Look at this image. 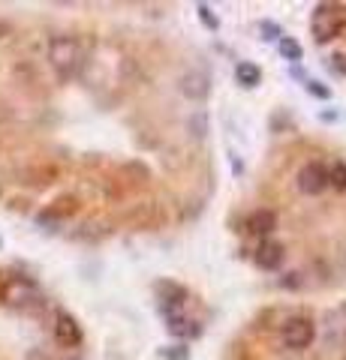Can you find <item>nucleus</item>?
I'll return each instance as SVG.
<instances>
[{
	"label": "nucleus",
	"mask_w": 346,
	"mask_h": 360,
	"mask_svg": "<svg viewBox=\"0 0 346 360\" xmlns=\"http://www.w3.org/2000/svg\"><path fill=\"white\" fill-rule=\"evenodd\" d=\"M304 90H307V94H314L316 99H331V87L316 82V78H304Z\"/></svg>",
	"instance_id": "17"
},
{
	"label": "nucleus",
	"mask_w": 346,
	"mask_h": 360,
	"mask_svg": "<svg viewBox=\"0 0 346 360\" xmlns=\"http://www.w3.org/2000/svg\"><path fill=\"white\" fill-rule=\"evenodd\" d=\"M328 184L338 189H346V162H334L328 168Z\"/></svg>",
	"instance_id": "16"
},
{
	"label": "nucleus",
	"mask_w": 346,
	"mask_h": 360,
	"mask_svg": "<svg viewBox=\"0 0 346 360\" xmlns=\"http://www.w3.org/2000/svg\"><path fill=\"white\" fill-rule=\"evenodd\" d=\"M283 258H286V252H283V246L277 240H262L259 246H256V252H253L256 267H262V270H280Z\"/></svg>",
	"instance_id": "9"
},
{
	"label": "nucleus",
	"mask_w": 346,
	"mask_h": 360,
	"mask_svg": "<svg viewBox=\"0 0 346 360\" xmlns=\"http://www.w3.org/2000/svg\"><path fill=\"white\" fill-rule=\"evenodd\" d=\"M316 340V324L310 319H289L283 328V345L301 352V348H310V342Z\"/></svg>",
	"instance_id": "5"
},
{
	"label": "nucleus",
	"mask_w": 346,
	"mask_h": 360,
	"mask_svg": "<svg viewBox=\"0 0 346 360\" xmlns=\"http://www.w3.org/2000/svg\"><path fill=\"white\" fill-rule=\"evenodd\" d=\"M338 264H340V270L346 274V238L338 243Z\"/></svg>",
	"instance_id": "21"
},
{
	"label": "nucleus",
	"mask_w": 346,
	"mask_h": 360,
	"mask_svg": "<svg viewBox=\"0 0 346 360\" xmlns=\"http://www.w3.org/2000/svg\"><path fill=\"white\" fill-rule=\"evenodd\" d=\"M178 90L187 96V99H205L211 94V78L205 72H184L181 82H178Z\"/></svg>",
	"instance_id": "10"
},
{
	"label": "nucleus",
	"mask_w": 346,
	"mask_h": 360,
	"mask_svg": "<svg viewBox=\"0 0 346 360\" xmlns=\"http://www.w3.org/2000/svg\"><path fill=\"white\" fill-rule=\"evenodd\" d=\"M49 63L61 78H70L82 66V42L75 37H54L49 45Z\"/></svg>",
	"instance_id": "2"
},
{
	"label": "nucleus",
	"mask_w": 346,
	"mask_h": 360,
	"mask_svg": "<svg viewBox=\"0 0 346 360\" xmlns=\"http://www.w3.org/2000/svg\"><path fill=\"white\" fill-rule=\"evenodd\" d=\"M160 357H166V360H190V348L187 345H166V348H160Z\"/></svg>",
	"instance_id": "18"
},
{
	"label": "nucleus",
	"mask_w": 346,
	"mask_h": 360,
	"mask_svg": "<svg viewBox=\"0 0 346 360\" xmlns=\"http://www.w3.org/2000/svg\"><path fill=\"white\" fill-rule=\"evenodd\" d=\"M0 297H4V303H9V307H18V309L33 307V303L42 300L37 283H33V279H27V276H9L6 283H4V291H0Z\"/></svg>",
	"instance_id": "3"
},
{
	"label": "nucleus",
	"mask_w": 346,
	"mask_h": 360,
	"mask_svg": "<svg viewBox=\"0 0 346 360\" xmlns=\"http://www.w3.org/2000/svg\"><path fill=\"white\" fill-rule=\"evenodd\" d=\"M259 30L265 33V39H274V42H280L286 33H283V27H277V25H271V21H262L259 25Z\"/></svg>",
	"instance_id": "19"
},
{
	"label": "nucleus",
	"mask_w": 346,
	"mask_h": 360,
	"mask_svg": "<svg viewBox=\"0 0 346 360\" xmlns=\"http://www.w3.org/2000/svg\"><path fill=\"white\" fill-rule=\"evenodd\" d=\"M322 342H326V348H334V352L346 348V303H340V307H334L331 312H326Z\"/></svg>",
	"instance_id": "4"
},
{
	"label": "nucleus",
	"mask_w": 346,
	"mask_h": 360,
	"mask_svg": "<svg viewBox=\"0 0 346 360\" xmlns=\"http://www.w3.org/2000/svg\"><path fill=\"white\" fill-rule=\"evenodd\" d=\"M166 328H169V333L178 336V340H196V336H202V328H199L196 321L184 319V315H166Z\"/></svg>",
	"instance_id": "11"
},
{
	"label": "nucleus",
	"mask_w": 346,
	"mask_h": 360,
	"mask_svg": "<svg viewBox=\"0 0 346 360\" xmlns=\"http://www.w3.org/2000/svg\"><path fill=\"white\" fill-rule=\"evenodd\" d=\"M298 189L304 195H322L328 189V168L322 162H307L298 172Z\"/></svg>",
	"instance_id": "7"
},
{
	"label": "nucleus",
	"mask_w": 346,
	"mask_h": 360,
	"mask_svg": "<svg viewBox=\"0 0 346 360\" xmlns=\"http://www.w3.org/2000/svg\"><path fill=\"white\" fill-rule=\"evenodd\" d=\"M277 51H280V58L289 60V63H298L301 60V45L295 39H289V37H283L280 42H277Z\"/></svg>",
	"instance_id": "14"
},
{
	"label": "nucleus",
	"mask_w": 346,
	"mask_h": 360,
	"mask_svg": "<svg viewBox=\"0 0 346 360\" xmlns=\"http://www.w3.org/2000/svg\"><path fill=\"white\" fill-rule=\"evenodd\" d=\"M196 13H199V21H202L208 30H220V18L214 15V9H211L208 4H199V6H196Z\"/></svg>",
	"instance_id": "15"
},
{
	"label": "nucleus",
	"mask_w": 346,
	"mask_h": 360,
	"mask_svg": "<svg viewBox=\"0 0 346 360\" xmlns=\"http://www.w3.org/2000/svg\"><path fill=\"white\" fill-rule=\"evenodd\" d=\"M343 27H346L343 6H338V4H319L314 9V18H310V33H314V39L319 45L338 39Z\"/></svg>",
	"instance_id": "1"
},
{
	"label": "nucleus",
	"mask_w": 346,
	"mask_h": 360,
	"mask_svg": "<svg viewBox=\"0 0 346 360\" xmlns=\"http://www.w3.org/2000/svg\"><path fill=\"white\" fill-rule=\"evenodd\" d=\"M235 82L244 87V90H253L256 84L262 82V70L256 63H250V60H241L238 66H235Z\"/></svg>",
	"instance_id": "13"
},
{
	"label": "nucleus",
	"mask_w": 346,
	"mask_h": 360,
	"mask_svg": "<svg viewBox=\"0 0 346 360\" xmlns=\"http://www.w3.org/2000/svg\"><path fill=\"white\" fill-rule=\"evenodd\" d=\"M328 66H331V70L338 72V75H346V58H343V54H331Z\"/></svg>",
	"instance_id": "20"
},
{
	"label": "nucleus",
	"mask_w": 346,
	"mask_h": 360,
	"mask_svg": "<svg viewBox=\"0 0 346 360\" xmlns=\"http://www.w3.org/2000/svg\"><path fill=\"white\" fill-rule=\"evenodd\" d=\"M54 340H58L61 345H66V348L82 345V328L70 312H58V319H54Z\"/></svg>",
	"instance_id": "8"
},
{
	"label": "nucleus",
	"mask_w": 346,
	"mask_h": 360,
	"mask_svg": "<svg viewBox=\"0 0 346 360\" xmlns=\"http://www.w3.org/2000/svg\"><path fill=\"white\" fill-rule=\"evenodd\" d=\"M154 295H157V303L163 315H178V309L187 303V288L172 283V279H160V283H154Z\"/></svg>",
	"instance_id": "6"
},
{
	"label": "nucleus",
	"mask_w": 346,
	"mask_h": 360,
	"mask_svg": "<svg viewBox=\"0 0 346 360\" xmlns=\"http://www.w3.org/2000/svg\"><path fill=\"white\" fill-rule=\"evenodd\" d=\"M247 229L250 234H259V238H268L274 229H277V217L271 210H256L250 213V219H247Z\"/></svg>",
	"instance_id": "12"
}]
</instances>
